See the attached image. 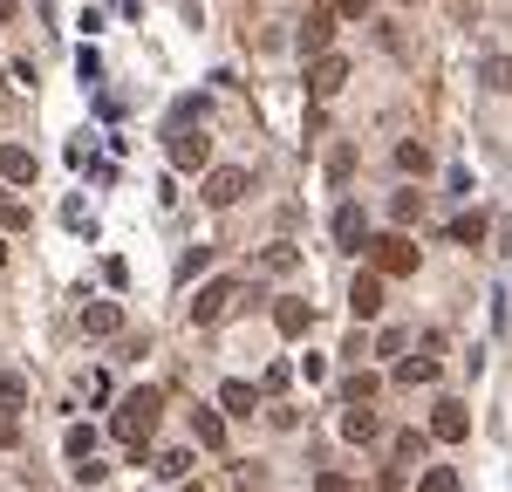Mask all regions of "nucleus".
<instances>
[{
  "label": "nucleus",
  "instance_id": "obj_1",
  "mask_svg": "<svg viewBox=\"0 0 512 492\" xmlns=\"http://www.w3.org/2000/svg\"><path fill=\"white\" fill-rule=\"evenodd\" d=\"M158 410H164V390H130L117 404V438L130 445L137 465H144V445H151V431H158Z\"/></svg>",
  "mask_w": 512,
  "mask_h": 492
},
{
  "label": "nucleus",
  "instance_id": "obj_2",
  "mask_svg": "<svg viewBox=\"0 0 512 492\" xmlns=\"http://www.w3.org/2000/svg\"><path fill=\"white\" fill-rule=\"evenodd\" d=\"M362 253H369V274H383V281L417 274V240L410 233H376V240H362Z\"/></svg>",
  "mask_w": 512,
  "mask_h": 492
},
{
  "label": "nucleus",
  "instance_id": "obj_3",
  "mask_svg": "<svg viewBox=\"0 0 512 492\" xmlns=\"http://www.w3.org/2000/svg\"><path fill=\"white\" fill-rule=\"evenodd\" d=\"M239 294H246L239 281H212V287H198V301H192V328H219V322H226V315L239 308Z\"/></svg>",
  "mask_w": 512,
  "mask_h": 492
},
{
  "label": "nucleus",
  "instance_id": "obj_4",
  "mask_svg": "<svg viewBox=\"0 0 512 492\" xmlns=\"http://www.w3.org/2000/svg\"><path fill=\"white\" fill-rule=\"evenodd\" d=\"M171 164H178V171H205V164H212V137L192 130V123H178V130H171Z\"/></svg>",
  "mask_w": 512,
  "mask_h": 492
},
{
  "label": "nucleus",
  "instance_id": "obj_5",
  "mask_svg": "<svg viewBox=\"0 0 512 492\" xmlns=\"http://www.w3.org/2000/svg\"><path fill=\"white\" fill-rule=\"evenodd\" d=\"M308 89H315V103H335V96L349 89V55H315V69H308Z\"/></svg>",
  "mask_w": 512,
  "mask_h": 492
},
{
  "label": "nucleus",
  "instance_id": "obj_6",
  "mask_svg": "<svg viewBox=\"0 0 512 492\" xmlns=\"http://www.w3.org/2000/svg\"><path fill=\"white\" fill-rule=\"evenodd\" d=\"M431 438L437 445H465V438H472V410L458 404V397H444V404L431 410Z\"/></svg>",
  "mask_w": 512,
  "mask_h": 492
},
{
  "label": "nucleus",
  "instance_id": "obj_7",
  "mask_svg": "<svg viewBox=\"0 0 512 492\" xmlns=\"http://www.w3.org/2000/svg\"><path fill=\"white\" fill-rule=\"evenodd\" d=\"M246 185H253V178H246L239 164H219V171H205L198 192H205V205H239V199H246Z\"/></svg>",
  "mask_w": 512,
  "mask_h": 492
},
{
  "label": "nucleus",
  "instance_id": "obj_8",
  "mask_svg": "<svg viewBox=\"0 0 512 492\" xmlns=\"http://www.w3.org/2000/svg\"><path fill=\"white\" fill-rule=\"evenodd\" d=\"M349 308H355V322H376V315H383V274H355Z\"/></svg>",
  "mask_w": 512,
  "mask_h": 492
},
{
  "label": "nucleus",
  "instance_id": "obj_9",
  "mask_svg": "<svg viewBox=\"0 0 512 492\" xmlns=\"http://www.w3.org/2000/svg\"><path fill=\"white\" fill-rule=\"evenodd\" d=\"M342 438H349V445H376V438H383V417L369 404H349L342 410Z\"/></svg>",
  "mask_w": 512,
  "mask_h": 492
},
{
  "label": "nucleus",
  "instance_id": "obj_10",
  "mask_svg": "<svg viewBox=\"0 0 512 492\" xmlns=\"http://www.w3.org/2000/svg\"><path fill=\"white\" fill-rule=\"evenodd\" d=\"M35 151H28V144H0V178H7V185H35Z\"/></svg>",
  "mask_w": 512,
  "mask_h": 492
},
{
  "label": "nucleus",
  "instance_id": "obj_11",
  "mask_svg": "<svg viewBox=\"0 0 512 492\" xmlns=\"http://www.w3.org/2000/svg\"><path fill=\"white\" fill-rule=\"evenodd\" d=\"M328 41H335V7H315V14L301 21V48H308V55H328Z\"/></svg>",
  "mask_w": 512,
  "mask_h": 492
},
{
  "label": "nucleus",
  "instance_id": "obj_12",
  "mask_svg": "<svg viewBox=\"0 0 512 492\" xmlns=\"http://www.w3.org/2000/svg\"><path fill=\"white\" fill-rule=\"evenodd\" d=\"M117 328H123L117 301H89V308H82V335H96V342H103V335H117Z\"/></svg>",
  "mask_w": 512,
  "mask_h": 492
},
{
  "label": "nucleus",
  "instance_id": "obj_13",
  "mask_svg": "<svg viewBox=\"0 0 512 492\" xmlns=\"http://www.w3.org/2000/svg\"><path fill=\"white\" fill-rule=\"evenodd\" d=\"M362 240H369V219H362V205H342V212H335V246L362 253Z\"/></svg>",
  "mask_w": 512,
  "mask_h": 492
},
{
  "label": "nucleus",
  "instance_id": "obj_14",
  "mask_svg": "<svg viewBox=\"0 0 512 492\" xmlns=\"http://www.w3.org/2000/svg\"><path fill=\"white\" fill-rule=\"evenodd\" d=\"M219 410H226V417H253V410H260V390H253V383H226V390H219Z\"/></svg>",
  "mask_w": 512,
  "mask_h": 492
},
{
  "label": "nucleus",
  "instance_id": "obj_15",
  "mask_svg": "<svg viewBox=\"0 0 512 492\" xmlns=\"http://www.w3.org/2000/svg\"><path fill=\"white\" fill-rule=\"evenodd\" d=\"M192 438L205 451H226V417L219 410H192Z\"/></svg>",
  "mask_w": 512,
  "mask_h": 492
},
{
  "label": "nucleus",
  "instance_id": "obj_16",
  "mask_svg": "<svg viewBox=\"0 0 512 492\" xmlns=\"http://www.w3.org/2000/svg\"><path fill=\"white\" fill-rule=\"evenodd\" d=\"M274 328H280V335H308V328H315V308H308V301H280Z\"/></svg>",
  "mask_w": 512,
  "mask_h": 492
},
{
  "label": "nucleus",
  "instance_id": "obj_17",
  "mask_svg": "<svg viewBox=\"0 0 512 492\" xmlns=\"http://www.w3.org/2000/svg\"><path fill=\"white\" fill-rule=\"evenodd\" d=\"M396 383H403V390H417V383H437V356H431V349H424V356H403V363H396Z\"/></svg>",
  "mask_w": 512,
  "mask_h": 492
},
{
  "label": "nucleus",
  "instance_id": "obj_18",
  "mask_svg": "<svg viewBox=\"0 0 512 492\" xmlns=\"http://www.w3.org/2000/svg\"><path fill=\"white\" fill-rule=\"evenodd\" d=\"M431 451V431H396V465H424Z\"/></svg>",
  "mask_w": 512,
  "mask_h": 492
},
{
  "label": "nucleus",
  "instance_id": "obj_19",
  "mask_svg": "<svg viewBox=\"0 0 512 492\" xmlns=\"http://www.w3.org/2000/svg\"><path fill=\"white\" fill-rule=\"evenodd\" d=\"M376 390H383V383H376L369 369H355L349 383H342V404H376Z\"/></svg>",
  "mask_w": 512,
  "mask_h": 492
},
{
  "label": "nucleus",
  "instance_id": "obj_20",
  "mask_svg": "<svg viewBox=\"0 0 512 492\" xmlns=\"http://www.w3.org/2000/svg\"><path fill=\"white\" fill-rule=\"evenodd\" d=\"M451 240L478 246V240H485V212H458V219H451Z\"/></svg>",
  "mask_w": 512,
  "mask_h": 492
},
{
  "label": "nucleus",
  "instance_id": "obj_21",
  "mask_svg": "<svg viewBox=\"0 0 512 492\" xmlns=\"http://www.w3.org/2000/svg\"><path fill=\"white\" fill-rule=\"evenodd\" d=\"M355 178V144H335L328 151V185H349Z\"/></svg>",
  "mask_w": 512,
  "mask_h": 492
},
{
  "label": "nucleus",
  "instance_id": "obj_22",
  "mask_svg": "<svg viewBox=\"0 0 512 492\" xmlns=\"http://www.w3.org/2000/svg\"><path fill=\"white\" fill-rule=\"evenodd\" d=\"M396 164H403L410 178H424V171H431V151H424V144L410 137V144H396Z\"/></svg>",
  "mask_w": 512,
  "mask_h": 492
},
{
  "label": "nucleus",
  "instance_id": "obj_23",
  "mask_svg": "<svg viewBox=\"0 0 512 492\" xmlns=\"http://www.w3.org/2000/svg\"><path fill=\"white\" fill-rule=\"evenodd\" d=\"M478 76H485V89H512V62H506V55H485Z\"/></svg>",
  "mask_w": 512,
  "mask_h": 492
},
{
  "label": "nucleus",
  "instance_id": "obj_24",
  "mask_svg": "<svg viewBox=\"0 0 512 492\" xmlns=\"http://www.w3.org/2000/svg\"><path fill=\"white\" fill-rule=\"evenodd\" d=\"M417 212H424V192H396V199H390V219H396V226H410Z\"/></svg>",
  "mask_w": 512,
  "mask_h": 492
},
{
  "label": "nucleus",
  "instance_id": "obj_25",
  "mask_svg": "<svg viewBox=\"0 0 512 492\" xmlns=\"http://www.w3.org/2000/svg\"><path fill=\"white\" fill-rule=\"evenodd\" d=\"M417 492H458V472H451V465H431V472L417 479Z\"/></svg>",
  "mask_w": 512,
  "mask_h": 492
},
{
  "label": "nucleus",
  "instance_id": "obj_26",
  "mask_svg": "<svg viewBox=\"0 0 512 492\" xmlns=\"http://www.w3.org/2000/svg\"><path fill=\"white\" fill-rule=\"evenodd\" d=\"M62 445H69V458H89V451H96V431H89V424H69Z\"/></svg>",
  "mask_w": 512,
  "mask_h": 492
},
{
  "label": "nucleus",
  "instance_id": "obj_27",
  "mask_svg": "<svg viewBox=\"0 0 512 492\" xmlns=\"http://www.w3.org/2000/svg\"><path fill=\"white\" fill-rule=\"evenodd\" d=\"M69 472H76L82 486H103V472H110V465H103V458H96V451H89V458H76V465H69Z\"/></svg>",
  "mask_w": 512,
  "mask_h": 492
},
{
  "label": "nucleus",
  "instance_id": "obj_28",
  "mask_svg": "<svg viewBox=\"0 0 512 492\" xmlns=\"http://www.w3.org/2000/svg\"><path fill=\"white\" fill-rule=\"evenodd\" d=\"M192 472V451H164L158 458V479H185Z\"/></svg>",
  "mask_w": 512,
  "mask_h": 492
},
{
  "label": "nucleus",
  "instance_id": "obj_29",
  "mask_svg": "<svg viewBox=\"0 0 512 492\" xmlns=\"http://www.w3.org/2000/svg\"><path fill=\"white\" fill-rule=\"evenodd\" d=\"M28 219H35V212H28V205H21V199H0V226H7V233H21Z\"/></svg>",
  "mask_w": 512,
  "mask_h": 492
},
{
  "label": "nucleus",
  "instance_id": "obj_30",
  "mask_svg": "<svg viewBox=\"0 0 512 492\" xmlns=\"http://www.w3.org/2000/svg\"><path fill=\"white\" fill-rule=\"evenodd\" d=\"M294 267H301L294 246H267V274H294Z\"/></svg>",
  "mask_w": 512,
  "mask_h": 492
},
{
  "label": "nucleus",
  "instance_id": "obj_31",
  "mask_svg": "<svg viewBox=\"0 0 512 492\" xmlns=\"http://www.w3.org/2000/svg\"><path fill=\"white\" fill-rule=\"evenodd\" d=\"M21 397H28V383H21L14 369H0V404H14V410H21Z\"/></svg>",
  "mask_w": 512,
  "mask_h": 492
},
{
  "label": "nucleus",
  "instance_id": "obj_32",
  "mask_svg": "<svg viewBox=\"0 0 512 492\" xmlns=\"http://www.w3.org/2000/svg\"><path fill=\"white\" fill-rule=\"evenodd\" d=\"M0 445H21V417H14V404L0 410Z\"/></svg>",
  "mask_w": 512,
  "mask_h": 492
},
{
  "label": "nucleus",
  "instance_id": "obj_33",
  "mask_svg": "<svg viewBox=\"0 0 512 492\" xmlns=\"http://www.w3.org/2000/svg\"><path fill=\"white\" fill-rule=\"evenodd\" d=\"M335 14L342 21H369V0H335Z\"/></svg>",
  "mask_w": 512,
  "mask_h": 492
},
{
  "label": "nucleus",
  "instance_id": "obj_34",
  "mask_svg": "<svg viewBox=\"0 0 512 492\" xmlns=\"http://www.w3.org/2000/svg\"><path fill=\"white\" fill-rule=\"evenodd\" d=\"M315 492H349V479H342V472H321V479H315Z\"/></svg>",
  "mask_w": 512,
  "mask_h": 492
},
{
  "label": "nucleus",
  "instance_id": "obj_35",
  "mask_svg": "<svg viewBox=\"0 0 512 492\" xmlns=\"http://www.w3.org/2000/svg\"><path fill=\"white\" fill-rule=\"evenodd\" d=\"M14 14H21V0H0V21H14Z\"/></svg>",
  "mask_w": 512,
  "mask_h": 492
},
{
  "label": "nucleus",
  "instance_id": "obj_36",
  "mask_svg": "<svg viewBox=\"0 0 512 492\" xmlns=\"http://www.w3.org/2000/svg\"><path fill=\"white\" fill-rule=\"evenodd\" d=\"M396 7H417V0H396Z\"/></svg>",
  "mask_w": 512,
  "mask_h": 492
},
{
  "label": "nucleus",
  "instance_id": "obj_37",
  "mask_svg": "<svg viewBox=\"0 0 512 492\" xmlns=\"http://www.w3.org/2000/svg\"><path fill=\"white\" fill-rule=\"evenodd\" d=\"M0 267H7V246H0Z\"/></svg>",
  "mask_w": 512,
  "mask_h": 492
}]
</instances>
